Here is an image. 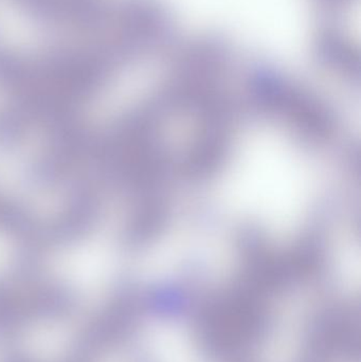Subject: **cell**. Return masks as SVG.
I'll list each match as a JSON object with an SVG mask.
<instances>
[{
    "mask_svg": "<svg viewBox=\"0 0 361 362\" xmlns=\"http://www.w3.org/2000/svg\"><path fill=\"white\" fill-rule=\"evenodd\" d=\"M150 346L157 362H203L189 332L176 323H157L150 332Z\"/></svg>",
    "mask_w": 361,
    "mask_h": 362,
    "instance_id": "1",
    "label": "cell"
},
{
    "mask_svg": "<svg viewBox=\"0 0 361 362\" xmlns=\"http://www.w3.org/2000/svg\"><path fill=\"white\" fill-rule=\"evenodd\" d=\"M307 317L304 313L290 310L277 317L275 333L265 346L264 362H296L300 351L301 334Z\"/></svg>",
    "mask_w": 361,
    "mask_h": 362,
    "instance_id": "2",
    "label": "cell"
}]
</instances>
